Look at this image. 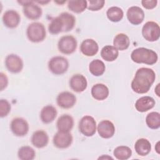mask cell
<instances>
[{
	"instance_id": "6da1fadb",
	"label": "cell",
	"mask_w": 160,
	"mask_h": 160,
	"mask_svg": "<svg viewBox=\"0 0 160 160\" xmlns=\"http://www.w3.org/2000/svg\"><path fill=\"white\" fill-rule=\"evenodd\" d=\"M156 79L155 72L150 68H141L137 70L131 82V88L138 94L149 91Z\"/></svg>"
},
{
	"instance_id": "7a4b0ae2",
	"label": "cell",
	"mask_w": 160,
	"mask_h": 160,
	"mask_svg": "<svg viewBox=\"0 0 160 160\" xmlns=\"http://www.w3.org/2000/svg\"><path fill=\"white\" fill-rule=\"evenodd\" d=\"M132 61L136 63L152 65L157 62L158 56L152 49L145 48H138L132 51L131 54Z\"/></svg>"
},
{
	"instance_id": "3957f363",
	"label": "cell",
	"mask_w": 160,
	"mask_h": 160,
	"mask_svg": "<svg viewBox=\"0 0 160 160\" xmlns=\"http://www.w3.org/2000/svg\"><path fill=\"white\" fill-rule=\"evenodd\" d=\"M26 35L28 39L32 42H42L46 36L45 27L41 22H32L27 28Z\"/></svg>"
},
{
	"instance_id": "277c9868",
	"label": "cell",
	"mask_w": 160,
	"mask_h": 160,
	"mask_svg": "<svg viewBox=\"0 0 160 160\" xmlns=\"http://www.w3.org/2000/svg\"><path fill=\"white\" fill-rule=\"evenodd\" d=\"M69 62L66 58L57 56L52 58L48 62L49 71L55 75L64 74L68 69Z\"/></svg>"
},
{
	"instance_id": "5b68a950",
	"label": "cell",
	"mask_w": 160,
	"mask_h": 160,
	"mask_svg": "<svg viewBox=\"0 0 160 160\" xmlns=\"http://www.w3.org/2000/svg\"><path fill=\"white\" fill-rule=\"evenodd\" d=\"M23 6V13L24 16L31 20H36L42 16V9L36 4L32 1H18Z\"/></svg>"
},
{
	"instance_id": "8992f818",
	"label": "cell",
	"mask_w": 160,
	"mask_h": 160,
	"mask_svg": "<svg viewBox=\"0 0 160 160\" xmlns=\"http://www.w3.org/2000/svg\"><path fill=\"white\" fill-rule=\"evenodd\" d=\"M142 35L146 41L149 42L158 40L160 36L159 24L154 21H148L142 26Z\"/></svg>"
},
{
	"instance_id": "52a82bcc",
	"label": "cell",
	"mask_w": 160,
	"mask_h": 160,
	"mask_svg": "<svg viewBox=\"0 0 160 160\" xmlns=\"http://www.w3.org/2000/svg\"><path fill=\"white\" fill-rule=\"evenodd\" d=\"M78 46L76 39L71 35H66L61 37L58 43L59 51L64 54L73 53Z\"/></svg>"
},
{
	"instance_id": "ba28073f",
	"label": "cell",
	"mask_w": 160,
	"mask_h": 160,
	"mask_svg": "<svg viewBox=\"0 0 160 160\" xmlns=\"http://www.w3.org/2000/svg\"><path fill=\"white\" fill-rule=\"evenodd\" d=\"M79 130L84 136H92L96 131V122L91 116H83L79 122Z\"/></svg>"
},
{
	"instance_id": "9c48e42d",
	"label": "cell",
	"mask_w": 160,
	"mask_h": 160,
	"mask_svg": "<svg viewBox=\"0 0 160 160\" xmlns=\"http://www.w3.org/2000/svg\"><path fill=\"white\" fill-rule=\"evenodd\" d=\"M12 132L16 136L22 137L26 136L29 131V124L22 118H14L10 124Z\"/></svg>"
},
{
	"instance_id": "30bf717a",
	"label": "cell",
	"mask_w": 160,
	"mask_h": 160,
	"mask_svg": "<svg viewBox=\"0 0 160 160\" xmlns=\"http://www.w3.org/2000/svg\"><path fill=\"white\" fill-rule=\"evenodd\" d=\"M72 140V136L69 132L58 131L54 136L52 142L57 148L66 149L71 145Z\"/></svg>"
},
{
	"instance_id": "8fae6325",
	"label": "cell",
	"mask_w": 160,
	"mask_h": 160,
	"mask_svg": "<svg viewBox=\"0 0 160 160\" xmlns=\"http://www.w3.org/2000/svg\"><path fill=\"white\" fill-rule=\"evenodd\" d=\"M5 65L7 69L12 73L20 72L23 68V61L18 55L11 54L5 59Z\"/></svg>"
},
{
	"instance_id": "7c38bea8",
	"label": "cell",
	"mask_w": 160,
	"mask_h": 160,
	"mask_svg": "<svg viewBox=\"0 0 160 160\" xmlns=\"http://www.w3.org/2000/svg\"><path fill=\"white\" fill-rule=\"evenodd\" d=\"M58 105L63 109H70L76 102V98L74 94L68 91H64L58 94L56 98Z\"/></svg>"
},
{
	"instance_id": "4fadbf2b",
	"label": "cell",
	"mask_w": 160,
	"mask_h": 160,
	"mask_svg": "<svg viewBox=\"0 0 160 160\" xmlns=\"http://www.w3.org/2000/svg\"><path fill=\"white\" fill-rule=\"evenodd\" d=\"M129 22L133 25H139L142 22L144 19V11L138 6L130 7L126 13Z\"/></svg>"
},
{
	"instance_id": "5bb4252c",
	"label": "cell",
	"mask_w": 160,
	"mask_h": 160,
	"mask_svg": "<svg viewBox=\"0 0 160 160\" xmlns=\"http://www.w3.org/2000/svg\"><path fill=\"white\" fill-rule=\"evenodd\" d=\"M97 131L101 138L109 139L112 138L114 134L115 127L111 121L109 120H103L98 124Z\"/></svg>"
},
{
	"instance_id": "9a60e30c",
	"label": "cell",
	"mask_w": 160,
	"mask_h": 160,
	"mask_svg": "<svg viewBox=\"0 0 160 160\" xmlns=\"http://www.w3.org/2000/svg\"><path fill=\"white\" fill-rule=\"evenodd\" d=\"M69 86L74 92H82L88 86L86 78L80 74H74L69 80Z\"/></svg>"
},
{
	"instance_id": "2e32d148",
	"label": "cell",
	"mask_w": 160,
	"mask_h": 160,
	"mask_svg": "<svg viewBox=\"0 0 160 160\" xmlns=\"http://www.w3.org/2000/svg\"><path fill=\"white\" fill-rule=\"evenodd\" d=\"M21 21L19 13L14 10H8L2 16V22L5 26L8 28H16Z\"/></svg>"
},
{
	"instance_id": "e0dca14e",
	"label": "cell",
	"mask_w": 160,
	"mask_h": 160,
	"mask_svg": "<svg viewBox=\"0 0 160 160\" xmlns=\"http://www.w3.org/2000/svg\"><path fill=\"white\" fill-rule=\"evenodd\" d=\"M81 52L86 56H93L99 51V46L92 39H84L80 46Z\"/></svg>"
},
{
	"instance_id": "ac0fdd59",
	"label": "cell",
	"mask_w": 160,
	"mask_h": 160,
	"mask_svg": "<svg viewBox=\"0 0 160 160\" xmlns=\"http://www.w3.org/2000/svg\"><path fill=\"white\" fill-rule=\"evenodd\" d=\"M31 141L32 145L36 148H42L48 145L49 142V136L46 131L38 130L32 134Z\"/></svg>"
},
{
	"instance_id": "d6986e66",
	"label": "cell",
	"mask_w": 160,
	"mask_h": 160,
	"mask_svg": "<svg viewBox=\"0 0 160 160\" xmlns=\"http://www.w3.org/2000/svg\"><path fill=\"white\" fill-rule=\"evenodd\" d=\"M155 103V100L152 97L142 96L136 101L135 108L139 112H144L153 108Z\"/></svg>"
},
{
	"instance_id": "ffe728a7",
	"label": "cell",
	"mask_w": 160,
	"mask_h": 160,
	"mask_svg": "<svg viewBox=\"0 0 160 160\" xmlns=\"http://www.w3.org/2000/svg\"><path fill=\"white\" fill-rule=\"evenodd\" d=\"M91 92L94 99L98 101H102L108 97L109 91L108 88L105 84L98 83L92 87Z\"/></svg>"
},
{
	"instance_id": "44dd1931",
	"label": "cell",
	"mask_w": 160,
	"mask_h": 160,
	"mask_svg": "<svg viewBox=\"0 0 160 160\" xmlns=\"http://www.w3.org/2000/svg\"><path fill=\"white\" fill-rule=\"evenodd\" d=\"M56 126L59 131L69 132L74 126L73 118L69 114H62L58 118Z\"/></svg>"
},
{
	"instance_id": "7402d4cb",
	"label": "cell",
	"mask_w": 160,
	"mask_h": 160,
	"mask_svg": "<svg viewBox=\"0 0 160 160\" xmlns=\"http://www.w3.org/2000/svg\"><path fill=\"white\" fill-rule=\"evenodd\" d=\"M57 110L52 105L44 106L41 111L40 118L41 121L44 124L52 122L57 116Z\"/></svg>"
},
{
	"instance_id": "603a6c76",
	"label": "cell",
	"mask_w": 160,
	"mask_h": 160,
	"mask_svg": "<svg viewBox=\"0 0 160 160\" xmlns=\"http://www.w3.org/2000/svg\"><path fill=\"white\" fill-rule=\"evenodd\" d=\"M134 149L138 155L145 156L151 152V144L147 139L140 138L135 142Z\"/></svg>"
},
{
	"instance_id": "cb8c5ba5",
	"label": "cell",
	"mask_w": 160,
	"mask_h": 160,
	"mask_svg": "<svg viewBox=\"0 0 160 160\" xmlns=\"http://www.w3.org/2000/svg\"><path fill=\"white\" fill-rule=\"evenodd\" d=\"M118 55L119 51L114 46H105L101 51V58L108 62L115 61L118 58Z\"/></svg>"
},
{
	"instance_id": "d4e9b609",
	"label": "cell",
	"mask_w": 160,
	"mask_h": 160,
	"mask_svg": "<svg viewBox=\"0 0 160 160\" xmlns=\"http://www.w3.org/2000/svg\"><path fill=\"white\" fill-rule=\"evenodd\" d=\"M129 38L124 33H119L114 38L113 45L118 50H126L129 48Z\"/></svg>"
},
{
	"instance_id": "484cf974",
	"label": "cell",
	"mask_w": 160,
	"mask_h": 160,
	"mask_svg": "<svg viewBox=\"0 0 160 160\" xmlns=\"http://www.w3.org/2000/svg\"><path fill=\"white\" fill-rule=\"evenodd\" d=\"M106 70L104 63L99 59L92 60L89 65V72L94 76H100L104 74Z\"/></svg>"
},
{
	"instance_id": "4316f807",
	"label": "cell",
	"mask_w": 160,
	"mask_h": 160,
	"mask_svg": "<svg viewBox=\"0 0 160 160\" xmlns=\"http://www.w3.org/2000/svg\"><path fill=\"white\" fill-rule=\"evenodd\" d=\"M59 16L62 19L64 24L63 32H68L74 28L76 24V18L72 14L64 12L61 13Z\"/></svg>"
},
{
	"instance_id": "83f0119b",
	"label": "cell",
	"mask_w": 160,
	"mask_h": 160,
	"mask_svg": "<svg viewBox=\"0 0 160 160\" xmlns=\"http://www.w3.org/2000/svg\"><path fill=\"white\" fill-rule=\"evenodd\" d=\"M69 9L75 13H81L88 7V1L85 0H71L68 2Z\"/></svg>"
},
{
	"instance_id": "f1b7e54d",
	"label": "cell",
	"mask_w": 160,
	"mask_h": 160,
	"mask_svg": "<svg viewBox=\"0 0 160 160\" xmlns=\"http://www.w3.org/2000/svg\"><path fill=\"white\" fill-rule=\"evenodd\" d=\"M106 15L108 19L112 22H117L122 20L124 16L123 11L117 6H112L107 10Z\"/></svg>"
},
{
	"instance_id": "f546056e",
	"label": "cell",
	"mask_w": 160,
	"mask_h": 160,
	"mask_svg": "<svg viewBox=\"0 0 160 160\" xmlns=\"http://www.w3.org/2000/svg\"><path fill=\"white\" fill-rule=\"evenodd\" d=\"M113 154L117 159L126 160L132 156V150L128 146H120L114 149Z\"/></svg>"
},
{
	"instance_id": "4dcf8cb0",
	"label": "cell",
	"mask_w": 160,
	"mask_h": 160,
	"mask_svg": "<svg viewBox=\"0 0 160 160\" xmlns=\"http://www.w3.org/2000/svg\"><path fill=\"white\" fill-rule=\"evenodd\" d=\"M146 123L148 128L157 129L160 127V114L158 112H151L146 117Z\"/></svg>"
},
{
	"instance_id": "1f68e13d",
	"label": "cell",
	"mask_w": 160,
	"mask_h": 160,
	"mask_svg": "<svg viewBox=\"0 0 160 160\" xmlns=\"http://www.w3.org/2000/svg\"><path fill=\"white\" fill-rule=\"evenodd\" d=\"M18 156L21 160H32L36 156V152L30 146H22L18 150Z\"/></svg>"
},
{
	"instance_id": "d6a6232c",
	"label": "cell",
	"mask_w": 160,
	"mask_h": 160,
	"mask_svg": "<svg viewBox=\"0 0 160 160\" xmlns=\"http://www.w3.org/2000/svg\"><path fill=\"white\" fill-rule=\"evenodd\" d=\"M64 24L62 19L58 16L52 19L48 26V31L52 34H57L63 32Z\"/></svg>"
},
{
	"instance_id": "836d02e7",
	"label": "cell",
	"mask_w": 160,
	"mask_h": 160,
	"mask_svg": "<svg viewBox=\"0 0 160 160\" xmlns=\"http://www.w3.org/2000/svg\"><path fill=\"white\" fill-rule=\"evenodd\" d=\"M88 9L91 11H97L101 9L105 4L103 0H89L88 1Z\"/></svg>"
},
{
	"instance_id": "e575fe53",
	"label": "cell",
	"mask_w": 160,
	"mask_h": 160,
	"mask_svg": "<svg viewBox=\"0 0 160 160\" xmlns=\"http://www.w3.org/2000/svg\"><path fill=\"white\" fill-rule=\"evenodd\" d=\"M11 104L6 99L0 100V116L4 118L11 111Z\"/></svg>"
},
{
	"instance_id": "d590c367",
	"label": "cell",
	"mask_w": 160,
	"mask_h": 160,
	"mask_svg": "<svg viewBox=\"0 0 160 160\" xmlns=\"http://www.w3.org/2000/svg\"><path fill=\"white\" fill-rule=\"evenodd\" d=\"M142 6L147 9H152L156 7L158 4L157 0H142L141 1Z\"/></svg>"
},
{
	"instance_id": "8d00e7d4",
	"label": "cell",
	"mask_w": 160,
	"mask_h": 160,
	"mask_svg": "<svg viewBox=\"0 0 160 160\" xmlns=\"http://www.w3.org/2000/svg\"><path fill=\"white\" fill-rule=\"evenodd\" d=\"M8 84V78L7 76L3 73L0 72V86H1V91H3Z\"/></svg>"
},
{
	"instance_id": "74e56055",
	"label": "cell",
	"mask_w": 160,
	"mask_h": 160,
	"mask_svg": "<svg viewBox=\"0 0 160 160\" xmlns=\"http://www.w3.org/2000/svg\"><path fill=\"white\" fill-rule=\"evenodd\" d=\"M159 143H160V142H159V141H158L157 143H156V146H155V150H156V151L157 152L158 154H160V151H159V150H160V148H159Z\"/></svg>"
},
{
	"instance_id": "f35d334b",
	"label": "cell",
	"mask_w": 160,
	"mask_h": 160,
	"mask_svg": "<svg viewBox=\"0 0 160 160\" xmlns=\"http://www.w3.org/2000/svg\"><path fill=\"white\" fill-rule=\"evenodd\" d=\"M112 159L113 158H112V157H111V156H108V155H106V156H104V155H103V156H101V157H99V158H98V159Z\"/></svg>"
},
{
	"instance_id": "ab89813d",
	"label": "cell",
	"mask_w": 160,
	"mask_h": 160,
	"mask_svg": "<svg viewBox=\"0 0 160 160\" xmlns=\"http://www.w3.org/2000/svg\"><path fill=\"white\" fill-rule=\"evenodd\" d=\"M159 84H157V86H156V89H155V92H156V94H157V96H158V97H159V92H158L159 91Z\"/></svg>"
},
{
	"instance_id": "60d3db41",
	"label": "cell",
	"mask_w": 160,
	"mask_h": 160,
	"mask_svg": "<svg viewBox=\"0 0 160 160\" xmlns=\"http://www.w3.org/2000/svg\"><path fill=\"white\" fill-rule=\"evenodd\" d=\"M36 2L39 3V4H48V2H49V1H36Z\"/></svg>"
},
{
	"instance_id": "b9f144b4",
	"label": "cell",
	"mask_w": 160,
	"mask_h": 160,
	"mask_svg": "<svg viewBox=\"0 0 160 160\" xmlns=\"http://www.w3.org/2000/svg\"><path fill=\"white\" fill-rule=\"evenodd\" d=\"M54 2H56V3H59V4H63V3H64V2H66V1H62V2H58V1H54Z\"/></svg>"
}]
</instances>
